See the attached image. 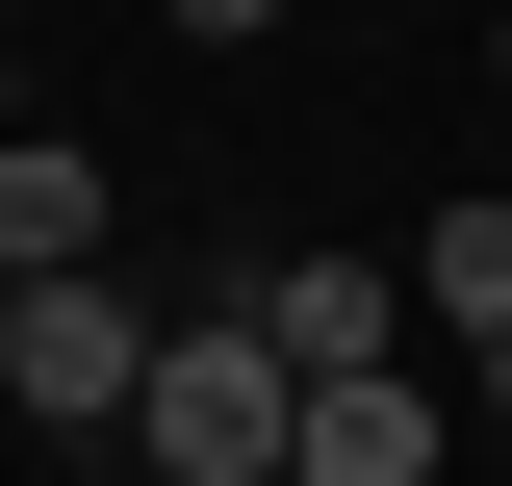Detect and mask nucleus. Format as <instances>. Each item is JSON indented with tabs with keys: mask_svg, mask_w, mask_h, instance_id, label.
I'll return each instance as SVG.
<instances>
[{
	"mask_svg": "<svg viewBox=\"0 0 512 486\" xmlns=\"http://www.w3.org/2000/svg\"><path fill=\"white\" fill-rule=\"evenodd\" d=\"M461 359H487V435H512V333H461Z\"/></svg>",
	"mask_w": 512,
	"mask_h": 486,
	"instance_id": "nucleus-8",
	"label": "nucleus"
},
{
	"mask_svg": "<svg viewBox=\"0 0 512 486\" xmlns=\"http://www.w3.org/2000/svg\"><path fill=\"white\" fill-rule=\"evenodd\" d=\"M0 154H26V52H0Z\"/></svg>",
	"mask_w": 512,
	"mask_h": 486,
	"instance_id": "nucleus-9",
	"label": "nucleus"
},
{
	"mask_svg": "<svg viewBox=\"0 0 512 486\" xmlns=\"http://www.w3.org/2000/svg\"><path fill=\"white\" fill-rule=\"evenodd\" d=\"M487 180H512V154H487Z\"/></svg>",
	"mask_w": 512,
	"mask_h": 486,
	"instance_id": "nucleus-11",
	"label": "nucleus"
},
{
	"mask_svg": "<svg viewBox=\"0 0 512 486\" xmlns=\"http://www.w3.org/2000/svg\"><path fill=\"white\" fill-rule=\"evenodd\" d=\"M128 435H154V486H282L308 461V359H282L256 307H180L154 384H128Z\"/></svg>",
	"mask_w": 512,
	"mask_h": 486,
	"instance_id": "nucleus-1",
	"label": "nucleus"
},
{
	"mask_svg": "<svg viewBox=\"0 0 512 486\" xmlns=\"http://www.w3.org/2000/svg\"><path fill=\"white\" fill-rule=\"evenodd\" d=\"M52 256H103V154L26 128V154H0V282H52Z\"/></svg>",
	"mask_w": 512,
	"mask_h": 486,
	"instance_id": "nucleus-5",
	"label": "nucleus"
},
{
	"mask_svg": "<svg viewBox=\"0 0 512 486\" xmlns=\"http://www.w3.org/2000/svg\"><path fill=\"white\" fill-rule=\"evenodd\" d=\"M436 461H461V410H436V384H410V359H333L282 486H436Z\"/></svg>",
	"mask_w": 512,
	"mask_h": 486,
	"instance_id": "nucleus-4",
	"label": "nucleus"
},
{
	"mask_svg": "<svg viewBox=\"0 0 512 486\" xmlns=\"http://www.w3.org/2000/svg\"><path fill=\"white\" fill-rule=\"evenodd\" d=\"M410 307H436V333H512V180H461L436 231H410Z\"/></svg>",
	"mask_w": 512,
	"mask_h": 486,
	"instance_id": "nucleus-6",
	"label": "nucleus"
},
{
	"mask_svg": "<svg viewBox=\"0 0 512 486\" xmlns=\"http://www.w3.org/2000/svg\"><path fill=\"white\" fill-rule=\"evenodd\" d=\"M154 26H180V52H256V26H282V0H154Z\"/></svg>",
	"mask_w": 512,
	"mask_h": 486,
	"instance_id": "nucleus-7",
	"label": "nucleus"
},
{
	"mask_svg": "<svg viewBox=\"0 0 512 486\" xmlns=\"http://www.w3.org/2000/svg\"><path fill=\"white\" fill-rule=\"evenodd\" d=\"M0 26H26V0H0Z\"/></svg>",
	"mask_w": 512,
	"mask_h": 486,
	"instance_id": "nucleus-10",
	"label": "nucleus"
},
{
	"mask_svg": "<svg viewBox=\"0 0 512 486\" xmlns=\"http://www.w3.org/2000/svg\"><path fill=\"white\" fill-rule=\"evenodd\" d=\"M128 384H154V307H128L103 256L0 282V410H52V435H128Z\"/></svg>",
	"mask_w": 512,
	"mask_h": 486,
	"instance_id": "nucleus-2",
	"label": "nucleus"
},
{
	"mask_svg": "<svg viewBox=\"0 0 512 486\" xmlns=\"http://www.w3.org/2000/svg\"><path fill=\"white\" fill-rule=\"evenodd\" d=\"M205 307H256V333L333 384V359H384V333H410V256H231Z\"/></svg>",
	"mask_w": 512,
	"mask_h": 486,
	"instance_id": "nucleus-3",
	"label": "nucleus"
}]
</instances>
